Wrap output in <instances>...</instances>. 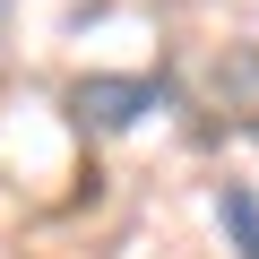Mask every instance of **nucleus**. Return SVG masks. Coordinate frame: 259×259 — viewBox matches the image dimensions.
I'll return each mask as SVG.
<instances>
[{
  "instance_id": "1",
  "label": "nucleus",
  "mask_w": 259,
  "mask_h": 259,
  "mask_svg": "<svg viewBox=\"0 0 259 259\" xmlns=\"http://www.w3.org/2000/svg\"><path fill=\"white\" fill-rule=\"evenodd\" d=\"M173 104V78L164 69H130V78H78L69 87V121L78 130H139L147 112Z\"/></svg>"
},
{
  "instance_id": "2",
  "label": "nucleus",
  "mask_w": 259,
  "mask_h": 259,
  "mask_svg": "<svg viewBox=\"0 0 259 259\" xmlns=\"http://www.w3.org/2000/svg\"><path fill=\"white\" fill-rule=\"evenodd\" d=\"M216 216L233 225V250H242V259H259V199H250L242 182H225V190H216Z\"/></svg>"
},
{
  "instance_id": "3",
  "label": "nucleus",
  "mask_w": 259,
  "mask_h": 259,
  "mask_svg": "<svg viewBox=\"0 0 259 259\" xmlns=\"http://www.w3.org/2000/svg\"><path fill=\"white\" fill-rule=\"evenodd\" d=\"M0 26H9V0H0Z\"/></svg>"
}]
</instances>
